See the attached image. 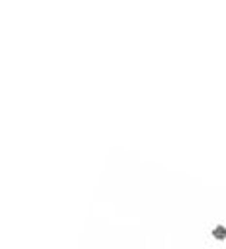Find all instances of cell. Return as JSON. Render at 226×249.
<instances>
[{"label": "cell", "instance_id": "cell-1", "mask_svg": "<svg viewBox=\"0 0 226 249\" xmlns=\"http://www.w3.org/2000/svg\"><path fill=\"white\" fill-rule=\"evenodd\" d=\"M214 235H216V237H218V235H220V237H226V232H224L222 228H218V230H214Z\"/></svg>", "mask_w": 226, "mask_h": 249}]
</instances>
